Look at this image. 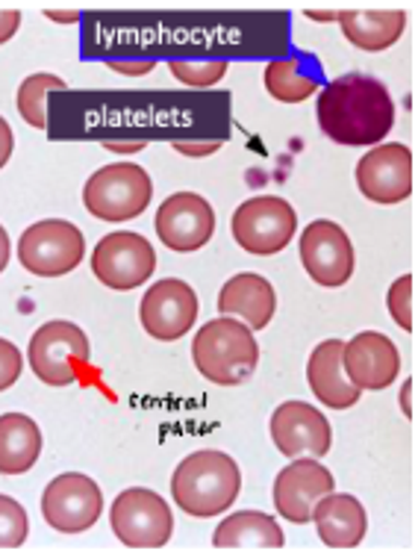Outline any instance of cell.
Wrapping results in <instances>:
<instances>
[{
    "mask_svg": "<svg viewBox=\"0 0 415 560\" xmlns=\"http://www.w3.org/2000/svg\"><path fill=\"white\" fill-rule=\"evenodd\" d=\"M50 21H59V24H78L80 21V12L71 10V12H57V10H45Z\"/></svg>",
    "mask_w": 415,
    "mask_h": 560,
    "instance_id": "36",
    "label": "cell"
},
{
    "mask_svg": "<svg viewBox=\"0 0 415 560\" xmlns=\"http://www.w3.org/2000/svg\"><path fill=\"white\" fill-rule=\"evenodd\" d=\"M307 15H309V19H316V21H333V19H336V12H316V10H309Z\"/></svg>",
    "mask_w": 415,
    "mask_h": 560,
    "instance_id": "37",
    "label": "cell"
},
{
    "mask_svg": "<svg viewBox=\"0 0 415 560\" xmlns=\"http://www.w3.org/2000/svg\"><path fill=\"white\" fill-rule=\"evenodd\" d=\"M168 68H171V74H175L180 83H186V86H198V89L215 86V83L227 74V62H224V59H213V62H186V59H171Z\"/></svg>",
    "mask_w": 415,
    "mask_h": 560,
    "instance_id": "27",
    "label": "cell"
},
{
    "mask_svg": "<svg viewBox=\"0 0 415 560\" xmlns=\"http://www.w3.org/2000/svg\"><path fill=\"white\" fill-rule=\"evenodd\" d=\"M10 254H12V245H10V233L3 231V224H0V271L10 266Z\"/></svg>",
    "mask_w": 415,
    "mask_h": 560,
    "instance_id": "35",
    "label": "cell"
},
{
    "mask_svg": "<svg viewBox=\"0 0 415 560\" xmlns=\"http://www.w3.org/2000/svg\"><path fill=\"white\" fill-rule=\"evenodd\" d=\"M241 472L230 454L203 448L180 460L171 478V495L177 508L194 520L222 516L239 499Z\"/></svg>",
    "mask_w": 415,
    "mask_h": 560,
    "instance_id": "2",
    "label": "cell"
},
{
    "mask_svg": "<svg viewBox=\"0 0 415 560\" xmlns=\"http://www.w3.org/2000/svg\"><path fill=\"white\" fill-rule=\"evenodd\" d=\"M12 148H15V136H12V127L7 118L0 116V168L10 163Z\"/></svg>",
    "mask_w": 415,
    "mask_h": 560,
    "instance_id": "32",
    "label": "cell"
},
{
    "mask_svg": "<svg viewBox=\"0 0 415 560\" xmlns=\"http://www.w3.org/2000/svg\"><path fill=\"white\" fill-rule=\"evenodd\" d=\"M42 454L39 425L24 413L0 416V475L29 472Z\"/></svg>",
    "mask_w": 415,
    "mask_h": 560,
    "instance_id": "23",
    "label": "cell"
},
{
    "mask_svg": "<svg viewBox=\"0 0 415 560\" xmlns=\"http://www.w3.org/2000/svg\"><path fill=\"white\" fill-rule=\"evenodd\" d=\"M316 116L336 145H380L395 125V104L377 78L345 74L321 89Z\"/></svg>",
    "mask_w": 415,
    "mask_h": 560,
    "instance_id": "1",
    "label": "cell"
},
{
    "mask_svg": "<svg viewBox=\"0 0 415 560\" xmlns=\"http://www.w3.org/2000/svg\"><path fill=\"white\" fill-rule=\"evenodd\" d=\"M336 490V478L319 457H295L277 478H274V508L283 520L304 525L312 520V508L328 493Z\"/></svg>",
    "mask_w": 415,
    "mask_h": 560,
    "instance_id": "15",
    "label": "cell"
},
{
    "mask_svg": "<svg viewBox=\"0 0 415 560\" xmlns=\"http://www.w3.org/2000/svg\"><path fill=\"white\" fill-rule=\"evenodd\" d=\"M357 186L368 201L401 203L413 195V151L401 142L375 145L357 163Z\"/></svg>",
    "mask_w": 415,
    "mask_h": 560,
    "instance_id": "14",
    "label": "cell"
},
{
    "mask_svg": "<svg viewBox=\"0 0 415 560\" xmlns=\"http://www.w3.org/2000/svg\"><path fill=\"white\" fill-rule=\"evenodd\" d=\"M107 68H112L118 74H127V78H142L147 71H154L156 62L154 59H133V62H127V59H109Z\"/></svg>",
    "mask_w": 415,
    "mask_h": 560,
    "instance_id": "30",
    "label": "cell"
},
{
    "mask_svg": "<svg viewBox=\"0 0 415 560\" xmlns=\"http://www.w3.org/2000/svg\"><path fill=\"white\" fill-rule=\"evenodd\" d=\"M345 375L357 389H387L401 375V351L380 330H363L342 348Z\"/></svg>",
    "mask_w": 415,
    "mask_h": 560,
    "instance_id": "17",
    "label": "cell"
},
{
    "mask_svg": "<svg viewBox=\"0 0 415 560\" xmlns=\"http://www.w3.org/2000/svg\"><path fill=\"white\" fill-rule=\"evenodd\" d=\"M192 360L206 381L218 387H239L260 366V346L248 325L222 316L194 334Z\"/></svg>",
    "mask_w": 415,
    "mask_h": 560,
    "instance_id": "3",
    "label": "cell"
},
{
    "mask_svg": "<svg viewBox=\"0 0 415 560\" xmlns=\"http://www.w3.org/2000/svg\"><path fill=\"white\" fill-rule=\"evenodd\" d=\"M342 339H324L309 354L307 363V381L312 396L319 398L321 405L330 410H348L363 398V389H357L345 375V363H342Z\"/></svg>",
    "mask_w": 415,
    "mask_h": 560,
    "instance_id": "18",
    "label": "cell"
},
{
    "mask_svg": "<svg viewBox=\"0 0 415 560\" xmlns=\"http://www.w3.org/2000/svg\"><path fill=\"white\" fill-rule=\"evenodd\" d=\"M215 307L222 310V316L248 322L251 330H262L269 328V322L277 313V292L262 275L241 271L224 283Z\"/></svg>",
    "mask_w": 415,
    "mask_h": 560,
    "instance_id": "19",
    "label": "cell"
},
{
    "mask_svg": "<svg viewBox=\"0 0 415 560\" xmlns=\"http://www.w3.org/2000/svg\"><path fill=\"white\" fill-rule=\"evenodd\" d=\"M156 269L154 245L135 231L107 233L92 254V275L118 292L135 290L151 280Z\"/></svg>",
    "mask_w": 415,
    "mask_h": 560,
    "instance_id": "9",
    "label": "cell"
},
{
    "mask_svg": "<svg viewBox=\"0 0 415 560\" xmlns=\"http://www.w3.org/2000/svg\"><path fill=\"white\" fill-rule=\"evenodd\" d=\"M300 262L319 287H345L357 269L354 242L336 222L319 219L300 233Z\"/></svg>",
    "mask_w": 415,
    "mask_h": 560,
    "instance_id": "11",
    "label": "cell"
},
{
    "mask_svg": "<svg viewBox=\"0 0 415 560\" xmlns=\"http://www.w3.org/2000/svg\"><path fill=\"white\" fill-rule=\"evenodd\" d=\"M389 313L401 330L413 334V275H404L398 278L392 287H389Z\"/></svg>",
    "mask_w": 415,
    "mask_h": 560,
    "instance_id": "28",
    "label": "cell"
},
{
    "mask_svg": "<svg viewBox=\"0 0 415 560\" xmlns=\"http://www.w3.org/2000/svg\"><path fill=\"white\" fill-rule=\"evenodd\" d=\"M156 236L165 248L177 254H192L213 240L215 210L203 195L175 192L165 198L154 219Z\"/></svg>",
    "mask_w": 415,
    "mask_h": 560,
    "instance_id": "12",
    "label": "cell"
},
{
    "mask_svg": "<svg viewBox=\"0 0 415 560\" xmlns=\"http://www.w3.org/2000/svg\"><path fill=\"white\" fill-rule=\"evenodd\" d=\"M104 148L112 151V154H139V151H145L147 142H142V139L139 142H107Z\"/></svg>",
    "mask_w": 415,
    "mask_h": 560,
    "instance_id": "34",
    "label": "cell"
},
{
    "mask_svg": "<svg viewBox=\"0 0 415 560\" xmlns=\"http://www.w3.org/2000/svg\"><path fill=\"white\" fill-rule=\"evenodd\" d=\"M312 522L330 549H357L368 532L366 508L348 493H328L312 508Z\"/></svg>",
    "mask_w": 415,
    "mask_h": 560,
    "instance_id": "20",
    "label": "cell"
},
{
    "mask_svg": "<svg viewBox=\"0 0 415 560\" xmlns=\"http://www.w3.org/2000/svg\"><path fill=\"white\" fill-rule=\"evenodd\" d=\"M271 440L286 457H324L333 445L328 416L307 401H283L271 413Z\"/></svg>",
    "mask_w": 415,
    "mask_h": 560,
    "instance_id": "16",
    "label": "cell"
},
{
    "mask_svg": "<svg viewBox=\"0 0 415 560\" xmlns=\"http://www.w3.org/2000/svg\"><path fill=\"white\" fill-rule=\"evenodd\" d=\"M230 231L241 252L253 257H274L298 231V215L281 195H257L233 213Z\"/></svg>",
    "mask_w": 415,
    "mask_h": 560,
    "instance_id": "6",
    "label": "cell"
},
{
    "mask_svg": "<svg viewBox=\"0 0 415 560\" xmlns=\"http://www.w3.org/2000/svg\"><path fill=\"white\" fill-rule=\"evenodd\" d=\"M319 89V74L304 71L298 59H271L265 66V92L281 104H304Z\"/></svg>",
    "mask_w": 415,
    "mask_h": 560,
    "instance_id": "24",
    "label": "cell"
},
{
    "mask_svg": "<svg viewBox=\"0 0 415 560\" xmlns=\"http://www.w3.org/2000/svg\"><path fill=\"white\" fill-rule=\"evenodd\" d=\"M54 89H66V80L57 74H33L19 86V113L29 127H48V95Z\"/></svg>",
    "mask_w": 415,
    "mask_h": 560,
    "instance_id": "25",
    "label": "cell"
},
{
    "mask_svg": "<svg viewBox=\"0 0 415 560\" xmlns=\"http://www.w3.org/2000/svg\"><path fill=\"white\" fill-rule=\"evenodd\" d=\"M86 257V240L78 224L66 219H45L29 224L19 240L21 266L36 278H62Z\"/></svg>",
    "mask_w": 415,
    "mask_h": 560,
    "instance_id": "7",
    "label": "cell"
},
{
    "mask_svg": "<svg viewBox=\"0 0 415 560\" xmlns=\"http://www.w3.org/2000/svg\"><path fill=\"white\" fill-rule=\"evenodd\" d=\"M19 27H21L19 10H0V45H7V42L19 33Z\"/></svg>",
    "mask_w": 415,
    "mask_h": 560,
    "instance_id": "31",
    "label": "cell"
},
{
    "mask_svg": "<svg viewBox=\"0 0 415 560\" xmlns=\"http://www.w3.org/2000/svg\"><path fill=\"white\" fill-rule=\"evenodd\" d=\"M336 21L345 39L368 54L398 45L406 30V12L401 10H342L336 12Z\"/></svg>",
    "mask_w": 415,
    "mask_h": 560,
    "instance_id": "21",
    "label": "cell"
},
{
    "mask_svg": "<svg viewBox=\"0 0 415 560\" xmlns=\"http://www.w3.org/2000/svg\"><path fill=\"white\" fill-rule=\"evenodd\" d=\"M194 319H198V295L186 280H156L139 304L142 328L147 337L159 339V342H175V339L186 337Z\"/></svg>",
    "mask_w": 415,
    "mask_h": 560,
    "instance_id": "13",
    "label": "cell"
},
{
    "mask_svg": "<svg viewBox=\"0 0 415 560\" xmlns=\"http://www.w3.org/2000/svg\"><path fill=\"white\" fill-rule=\"evenodd\" d=\"M410 389H413V384H406V389H404V410H406V416H413V407H410Z\"/></svg>",
    "mask_w": 415,
    "mask_h": 560,
    "instance_id": "38",
    "label": "cell"
},
{
    "mask_svg": "<svg viewBox=\"0 0 415 560\" xmlns=\"http://www.w3.org/2000/svg\"><path fill=\"white\" fill-rule=\"evenodd\" d=\"M21 369H24V354L19 351V346H12L10 339L0 337V393L19 381Z\"/></svg>",
    "mask_w": 415,
    "mask_h": 560,
    "instance_id": "29",
    "label": "cell"
},
{
    "mask_svg": "<svg viewBox=\"0 0 415 560\" xmlns=\"http://www.w3.org/2000/svg\"><path fill=\"white\" fill-rule=\"evenodd\" d=\"M151 198H154V180L135 163L104 165L83 186V203L100 222L135 219L145 213Z\"/></svg>",
    "mask_w": 415,
    "mask_h": 560,
    "instance_id": "4",
    "label": "cell"
},
{
    "mask_svg": "<svg viewBox=\"0 0 415 560\" xmlns=\"http://www.w3.org/2000/svg\"><path fill=\"white\" fill-rule=\"evenodd\" d=\"M213 546H218V549H241V546H253V549H283V546H286V534H283L277 520L269 516V513L236 511L215 528Z\"/></svg>",
    "mask_w": 415,
    "mask_h": 560,
    "instance_id": "22",
    "label": "cell"
},
{
    "mask_svg": "<svg viewBox=\"0 0 415 560\" xmlns=\"http://www.w3.org/2000/svg\"><path fill=\"white\" fill-rule=\"evenodd\" d=\"M109 522L112 534L127 549H163L175 532V516L168 502L147 487H130L118 493Z\"/></svg>",
    "mask_w": 415,
    "mask_h": 560,
    "instance_id": "8",
    "label": "cell"
},
{
    "mask_svg": "<svg viewBox=\"0 0 415 560\" xmlns=\"http://www.w3.org/2000/svg\"><path fill=\"white\" fill-rule=\"evenodd\" d=\"M175 151L186 156H210L215 154V151H222V142H194V145L192 142H189V145H186V142H177Z\"/></svg>",
    "mask_w": 415,
    "mask_h": 560,
    "instance_id": "33",
    "label": "cell"
},
{
    "mask_svg": "<svg viewBox=\"0 0 415 560\" xmlns=\"http://www.w3.org/2000/svg\"><path fill=\"white\" fill-rule=\"evenodd\" d=\"M104 513V493L83 472H66L54 478L42 493V516L59 534L88 532Z\"/></svg>",
    "mask_w": 415,
    "mask_h": 560,
    "instance_id": "10",
    "label": "cell"
},
{
    "mask_svg": "<svg viewBox=\"0 0 415 560\" xmlns=\"http://www.w3.org/2000/svg\"><path fill=\"white\" fill-rule=\"evenodd\" d=\"M27 360L42 384L71 387L88 366V337L74 322H45L29 339Z\"/></svg>",
    "mask_w": 415,
    "mask_h": 560,
    "instance_id": "5",
    "label": "cell"
},
{
    "mask_svg": "<svg viewBox=\"0 0 415 560\" xmlns=\"http://www.w3.org/2000/svg\"><path fill=\"white\" fill-rule=\"evenodd\" d=\"M29 534V520L24 504L12 495L0 493V549H19Z\"/></svg>",
    "mask_w": 415,
    "mask_h": 560,
    "instance_id": "26",
    "label": "cell"
}]
</instances>
